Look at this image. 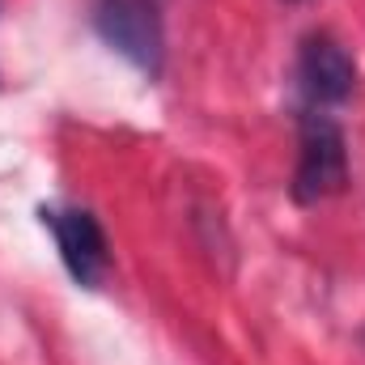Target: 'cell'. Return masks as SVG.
Instances as JSON below:
<instances>
[{
	"instance_id": "6da1fadb",
	"label": "cell",
	"mask_w": 365,
	"mask_h": 365,
	"mask_svg": "<svg viewBox=\"0 0 365 365\" xmlns=\"http://www.w3.org/2000/svg\"><path fill=\"white\" fill-rule=\"evenodd\" d=\"M93 30L136 73L162 77L166 30H162L158 0H93Z\"/></svg>"
},
{
	"instance_id": "7a4b0ae2",
	"label": "cell",
	"mask_w": 365,
	"mask_h": 365,
	"mask_svg": "<svg viewBox=\"0 0 365 365\" xmlns=\"http://www.w3.org/2000/svg\"><path fill=\"white\" fill-rule=\"evenodd\" d=\"M349 182V149L344 132L331 115L306 110L302 115V153H297V175H293V200L297 204H319Z\"/></svg>"
},
{
	"instance_id": "3957f363",
	"label": "cell",
	"mask_w": 365,
	"mask_h": 365,
	"mask_svg": "<svg viewBox=\"0 0 365 365\" xmlns=\"http://www.w3.org/2000/svg\"><path fill=\"white\" fill-rule=\"evenodd\" d=\"M38 217H43V225L51 230L56 251H60L68 276H73L77 284H86V289H98L102 276H106V264H110L102 225L93 221L86 208H43Z\"/></svg>"
},
{
	"instance_id": "277c9868",
	"label": "cell",
	"mask_w": 365,
	"mask_h": 365,
	"mask_svg": "<svg viewBox=\"0 0 365 365\" xmlns=\"http://www.w3.org/2000/svg\"><path fill=\"white\" fill-rule=\"evenodd\" d=\"M297 81H302V93L314 102V110L323 106H340L353 86H357V64L353 56L327 38V34H314L302 43V56H297Z\"/></svg>"
}]
</instances>
